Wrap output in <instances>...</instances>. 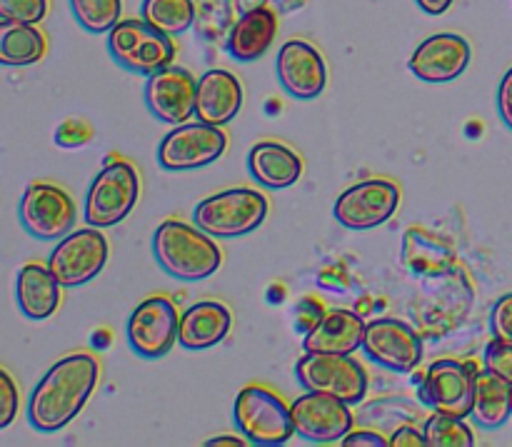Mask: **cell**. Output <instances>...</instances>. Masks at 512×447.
I'll list each match as a JSON object with an SVG mask.
<instances>
[{"label":"cell","mask_w":512,"mask_h":447,"mask_svg":"<svg viewBox=\"0 0 512 447\" xmlns=\"http://www.w3.org/2000/svg\"><path fill=\"white\" fill-rule=\"evenodd\" d=\"M100 380V363L90 353L60 358L28 398V423L38 433H58L73 423L93 395Z\"/></svg>","instance_id":"cell-1"},{"label":"cell","mask_w":512,"mask_h":447,"mask_svg":"<svg viewBox=\"0 0 512 447\" xmlns=\"http://www.w3.org/2000/svg\"><path fill=\"white\" fill-rule=\"evenodd\" d=\"M153 253L160 268L178 280H205L218 273L223 253L213 235L183 220H165L153 235Z\"/></svg>","instance_id":"cell-2"},{"label":"cell","mask_w":512,"mask_h":447,"mask_svg":"<svg viewBox=\"0 0 512 447\" xmlns=\"http://www.w3.org/2000/svg\"><path fill=\"white\" fill-rule=\"evenodd\" d=\"M268 210L270 203L260 190L230 188L200 200L193 210V220L213 238H240L258 230L268 218Z\"/></svg>","instance_id":"cell-3"},{"label":"cell","mask_w":512,"mask_h":447,"mask_svg":"<svg viewBox=\"0 0 512 447\" xmlns=\"http://www.w3.org/2000/svg\"><path fill=\"white\" fill-rule=\"evenodd\" d=\"M235 428L250 445L278 447L295 435L290 405L263 385H245L233 405Z\"/></svg>","instance_id":"cell-4"},{"label":"cell","mask_w":512,"mask_h":447,"mask_svg":"<svg viewBox=\"0 0 512 447\" xmlns=\"http://www.w3.org/2000/svg\"><path fill=\"white\" fill-rule=\"evenodd\" d=\"M108 53L128 73L150 78L173 65L175 45L145 18H125L108 33Z\"/></svg>","instance_id":"cell-5"},{"label":"cell","mask_w":512,"mask_h":447,"mask_svg":"<svg viewBox=\"0 0 512 447\" xmlns=\"http://www.w3.org/2000/svg\"><path fill=\"white\" fill-rule=\"evenodd\" d=\"M140 198V173L133 163L118 158L105 163L85 195L83 218L93 228H113L133 213Z\"/></svg>","instance_id":"cell-6"},{"label":"cell","mask_w":512,"mask_h":447,"mask_svg":"<svg viewBox=\"0 0 512 447\" xmlns=\"http://www.w3.org/2000/svg\"><path fill=\"white\" fill-rule=\"evenodd\" d=\"M295 375L305 390L335 395L348 405H360L368 395V373L353 355L305 353L295 365Z\"/></svg>","instance_id":"cell-7"},{"label":"cell","mask_w":512,"mask_h":447,"mask_svg":"<svg viewBox=\"0 0 512 447\" xmlns=\"http://www.w3.org/2000/svg\"><path fill=\"white\" fill-rule=\"evenodd\" d=\"M228 150V135L220 125L180 123L158 145V163L168 173H188L200 170L220 160V155Z\"/></svg>","instance_id":"cell-8"},{"label":"cell","mask_w":512,"mask_h":447,"mask_svg":"<svg viewBox=\"0 0 512 447\" xmlns=\"http://www.w3.org/2000/svg\"><path fill=\"white\" fill-rule=\"evenodd\" d=\"M20 223L33 238L40 240H60L73 233L75 220H78V208L75 200L65 193L60 185L30 183L20 198Z\"/></svg>","instance_id":"cell-9"},{"label":"cell","mask_w":512,"mask_h":447,"mask_svg":"<svg viewBox=\"0 0 512 447\" xmlns=\"http://www.w3.org/2000/svg\"><path fill=\"white\" fill-rule=\"evenodd\" d=\"M108 240L100 228H83L58 240L48 258V268L63 288H78L98 278L108 263Z\"/></svg>","instance_id":"cell-10"},{"label":"cell","mask_w":512,"mask_h":447,"mask_svg":"<svg viewBox=\"0 0 512 447\" xmlns=\"http://www.w3.org/2000/svg\"><path fill=\"white\" fill-rule=\"evenodd\" d=\"M400 205V185L388 178H370L350 185L335 200L333 215L348 230H373L388 223Z\"/></svg>","instance_id":"cell-11"},{"label":"cell","mask_w":512,"mask_h":447,"mask_svg":"<svg viewBox=\"0 0 512 447\" xmlns=\"http://www.w3.org/2000/svg\"><path fill=\"white\" fill-rule=\"evenodd\" d=\"M178 330L180 313L173 300L165 295H153L130 313L125 333L135 355L145 360H158L165 358L178 343Z\"/></svg>","instance_id":"cell-12"},{"label":"cell","mask_w":512,"mask_h":447,"mask_svg":"<svg viewBox=\"0 0 512 447\" xmlns=\"http://www.w3.org/2000/svg\"><path fill=\"white\" fill-rule=\"evenodd\" d=\"M420 398L433 413L470 418L475 405V365L438 360L425 373Z\"/></svg>","instance_id":"cell-13"},{"label":"cell","mask_w":512,"mask_h":447,"mask_svg":"<svg viewBox=\"0 0 512 447\" xmlns=\"http://www.w3.org/2000/svg\"><path fill=\"white\" fill-rule=\"evenodd\" d=\"M290 410H293L295 435L315 445L343 443V438L353 430L355 423L350 405L345 400L328 393H315V390H305L290 405Z\"/></svg>","instance_id":"cell-14"},{"label":"cell","mask_w":512,"mask_h":447,"mask_svg":"<svg viewBox=\"0 0 512 447\" xmlns=\"http://www.w3.org/2000/svg\"><path fill=\"white\" fill-rule=\"evenodd\" d=\"M363 353L390 373H410L423 360V340L403 320L380 318L365 328Z\"/></svg>","instance_id":"cell-15"},{"label":"cell","mask_w":512,"mask_h":447,"mask_svg":"<svg viewBox=\"0 0 512 447\" xmlns=\"http://www.w3.org/2000/svg\"><path fill=\"white\" fill-rule=\"evenodd\" d=\"M198 80L193 73L178 65H168L160 73L150 75L145 83V105L163 123H188L195 115Z\"/></svg>","instance_id":"cell-16"},{"label":"cell","mask_w":512,"mask_h":447,"mask_svg":"<svg viewBox=\"0 0 512 447\" xmlns=\"http://www.w3.org/2000/svg\"><path fill=\"white\" fill-rule=\"evenodd\" d=\"M470 53V43L460 33H435L410 55V73L425 83H450L468 70Z\"/></svg>","instance_id":"cell-17"},{"label":"cell","mask_w":512,"mask_h":447,"mask_svg":"<svg viewBox=\"0 0 512 447\" xmlns=\"http://www.w3.org/2000/svg\"><path fill=\"white\" fill-rule=\"evenodd\" d=\"M278 78L285 93L298 100H313L328 85V65L323 53L308 40H288L280 45Z\"/></svg>","instance_id":"cell-18"},{"label":"cell","mask_w":512,"mask_h":447,"mask_svg":"<svg viewBox=\"0 0 512 447\" xmlns=\"http://www.w3.org/2000/svg\"><path fill=\"white\" fill-rule=\"evenodd\" d=\"M365 328H368V323L358 313H353V310H328L308 330V335L303 340V350L305 353L353 355L363 348Z\"/></svg>","instance_id":"cell-19"},{"label":"cell","mask_w":512,"mask_h":447,"mask_svg":"<svg viewBox=\"0 0 512 447\" xmlns=\"http://www.w3.org/2000/svg\"><path fill=\"white\" fill-rule=\"evenodd\" d=\"M240 108H243V85L230 70L213 68L200 75L195 118L223 128L240 113Z\"/></svg>","instance_id":"cell-20"},{"label":"cell","mask_w":512,"mask_h":447,"mask_svg":"<svg viewBox=\"0 0 512 447\" xmlns=\"http://www.w3.org/2000/svg\"><path fill=\"white\" fill-rule=\"evenodd\" d=\"M233 325V315L218 300H200L180 315L178 343L185 350H208L223 343Z\"/></svg>","instance_id":"cell-21"},{"label":"cell","mask_w":512,"mask_h":447,"mask_svg":"<svg viewBox=\"0 0 512 447\" xmlns=\"http://www.w3.org/2000/svg\"><path fill=\"white\" fill-rule=\"evenodd\" d=\"M278 35V13L268 5L248 8L228 33V53L240 63L263 58Z\"/></svg>","instance_id":"cell-22"},{"label":"cell","mask_w":512,"mask_h":447,"mask_svg":"<svg viewBox=\"0 0 512 447\" xmlns=\"http://www.w3.org/2000/svg\"><path fill=\"white\" fill-rule=\"evenodd\" d=\"M303 158L278 140H260L248 153V170L263 188L285 190L303 175Z\"/></svg>","instance_id":"cell-23"},{"label":"cell","mask_w":512,"mask_h":447,"mask_svg":"<svg viewBox=\"0 0 512 447\" xmlns=\"http://www.w3.org/2000/svg\"><path fill=\"white\" fill-rule=\"evenodd\" d=\"M60 288L63 285L58 283L48 265L25 263L15 283L20 313L30 320L50 318L60 305Z\"/></svg>","instance_id":"cell-24"},{"label":"cell","mask_w":512,"mask_h":447,"mask_svg":"<svg viewBox=\"0 0 512 447\" xmlns=\"http://www.w3.org/2000/svg\"><path fill=\"white\" fill-rule=\"evenodd\" d=\"M512 415V383L493 370H475L473 418L480 428L495 430Z\"/></svg>","instance_id":"cell-25"},{"label":"cell","mask_w":512,"mask_h":447,"mask_svg":"<svg viewBox=\"0 0 512 447\" xmlns=\"http://www.w3.org/2000/svg\"><path fill=\"white\" fill-rule=\"evenodd\" d=\"M48 40L35 28V23H10L0 25V63L3 65H33L45 58Z\"/></svg>","instance_id":"cell-26"},{"label":"cell","mask_w":512,"mask_h":447,"mask_svg":"<svg viewBox=\"0 0 512 447\" xmlns=\"http://www.w3.org/2000/svg\"><path fill=\"white\" fill-rule=\"evenodd\" d=\"M195 3L193 0H143L140 18L148 20L165 35H183L195 23Z\"/></svg>","instance_id":"cell-27"},{"label":"cell","mask_w":512,"mask_h":447,"mask_svg":"<svg viewBox=\"0 0 512 447\" xmlns=\"http://www.w3.org/2000/svg\"><path fill=\"white\" fill-rule=\"evenodd\" d=\"M425 443L430 447H473L475 433L465 418H455V415L435 413L425 420L423 425Z\"/></svg>","instance_id":"cell-28"},{"label":"cell","mask_w":512,"mask_h":447,"mask_svg":"<svg viewBox=\"0 0 512 447\" xmlns=\"http://www.w3.org/2000/svg\"><path fill=\"white\" fill-rule=\"evenodd\" d=\"M70 10L88 33H110L120 23L123 0H70Z\"/></svg>","instance_id":"cell-29"},{"label":"cell","mask_w":512,"mask_h":447,"mask_svg":"<svg viewBox=\"0 0 512 447\" xmlns=\"http://www.w3.org/2000/svg\"><path fill=\"white\" fill-rule=\"evenodd\" d=\"M48 13V0H0V18L10 23H40Z\"/></svg>","instance_id":"cell-30"},{"label":"cell","mask_w":512,"mask_h":447,"mask_svg":"<svg viewBox=\"0 0 512 447\" xmlns=\"http://www.w3.org/2000/svg\"><path fill=\"white\" fill-rule=\"evenodd\" d=\"M485 368L498 373L500 378H505L512 383V343H505V340H490L488 348H485Z\"/></svg>","instance_id":"cell-31"},{"label":"cell","mask_w":512,"mask_h":447,"mask_svg":"<svg viewBox=\"0 0 512 447\" xmlns=\"http://www.w3.org/2000/svg\"><path fill=\"white\" fill-rule=\"evenodd\" d=\"M90 138H93V125L80 118L65 120L55 130V143L63 145V148H80V145L90 143Z\"/></svg>","instance_id":"cell-32"},{"label":"cell","mask_w":512,"mask_h":447,"mask_svg":"<svg viewBox=\"0 0 512 447\" xmlns=\"http://www.w3.org/2000/svg\"><path fill=\"white\" fill-rule=\"evenodd\" d=\"M490 328L498 340L512 343V293L500 295L493 305V313H490Z\"/></svg>","instance_id":"cell-33"},{"label":"cell","mask_w":512,"mask_h":447,"mask_svg":"<svg viewBox=\"0 0 512 447\" xmlns=\"http://www.w3.org/2000/svg\"><path fill=\"white\" fill-rule=\"evenodd\" d=\"M18 415V388L8 370H0V430L8 428Z\"/></svg>","instance_id":"cell-34"},{"label":"cell","mask_w":512,"mask_h":447,"mask_svg":"<svg viewBox=\"0 0 512 447\" xmlns=\"http://www.w3.org/2000/svg\"><path fill=\"white\" fill-rule=\"evenodd\" d=\"M390 445L393 447H420V445H428L425 443V433L420 428L410 423H400L398 428L393 430L390 435Z\"/></svg>","instance_id":"cell-35"},{"label":"cell","mask_w":512,"mask_h":447,"mask_svg":"<svg viewBox=\"0 0 512 447\" xmlns=\"http://www.w3.org/2000/svg\"><path fill=\"white\" fill-rule=\"evenodd\" d=\"M343 445L355 447V445H370V447H388L390 438H385L380 430L373 428H363V430H350L348 435L343 438Z\"/></svg>","instance_id":"cell-36"},{"label":"cell","mask_w":512,"mask_h":447,"mask_svg":"<svg viewBox=\"0 0 512 447\" xmlns=\"http://www.w3.org/2000/svg\"><path fill=\"white\" fill-rule=\"evenodd\" d=\"M498 110H500V118H503V123L512 130V68L503 75V80H500Z\"/></svg>","instance_id":"cell-37"},{"label":"cell","mask_w":512,"mask_h":447,"mask_svg":"<svg viewBox=\"0 0 512 447\" xmlns=\"http://www.w3.org/2000/svg\"><path fill=\"white\" fill-rule=\"evenodd\" d=\"M415 3L420 5V10H423V13L443 15V13H448V8L455 3V0H415Z\"/></svg>","instance_id":"cell-38"},{"label":"cell","mask_w":512,"mask_h":447,"mask_svg":"<svg viewBox=\"0 0 512 447\" xmlns=\"http://www.w3.org/2000/svg\"><path fill=\"white\" fill-rule=\"evenodd\" d=\"M210 447H220V445H230V447H243V445H250L248 438H243V435H220V438H213L208 440Z\"/></svg>","instance_id":"cell-39"}]
</instances>
